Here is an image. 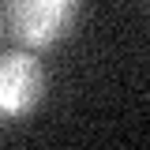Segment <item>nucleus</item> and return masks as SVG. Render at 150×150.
Masks as SVG:
<instances>
[{"label": "nucleus", "mask_w": 150, "mask_h": 150, "mask_svg": "<svg viewBox=\"0 0 150 150\" xmlns=\"http://www.w3.org/2000/svg\"><path fill=\"white\" fill-rule=\"evenodd\" d=\"M4 11L19 41L45 49L71 30L79 0H4Z\"/></svg>", "instance_id": "nucleus-1"}, {"label": "nucleus", "mask_w": 150, "mask_h": 150, "mask_svg": "<svg viewBox=\"0 0 150 150\" xmlns=\"http://www.w3.org/2000/svg\"><path fill=\"white\" fill-rule=\"evenodd\" d=\"M45 94V68L30 53L0 56V109L4 116H26Z\"/></svg>", "instance_id": "nucleus-2"}, {"label": "nucleus", "mask_w": 150, "mask_h": 150, "mask_svg": "<svg viewBox=\"0 0 150 150\" xmlns=\"http://www.w3.org/2000/svg\"><path fill=\"white\" fill-rule=\"evenodd\" d=\"M0 120H4V109H0Z\"/></svg>", "instance_id": "nucleus-3"}]
</instances>
